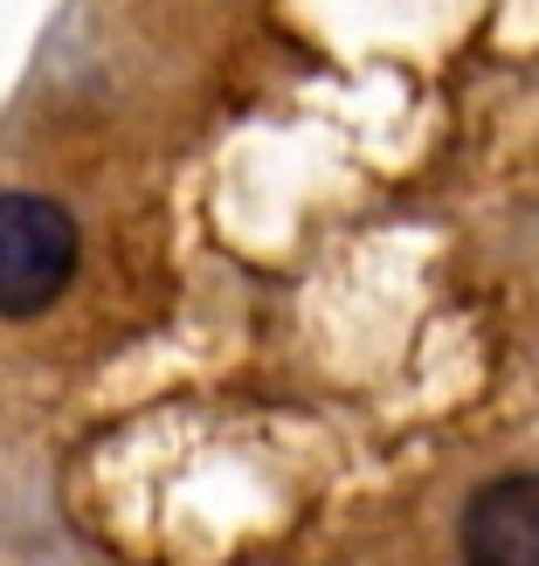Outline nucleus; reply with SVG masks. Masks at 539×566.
<instances>
[{"mask_svg":"<svg viewBox=\"0 0 539 566\" xmlns=\"http://www.w3.org/2000/svg\"><path fill=\"white\" fill-rule=\"evenodd\" d=\"M464 566H539V476H498L470 497Z\"/></svg>","mask_w":539,"mask_h":566,"instance_id":"obj_2","label":"nucleus"},{"mask_svg":"<svg viewBox=\"0 0 539 566\" xmlns=\"http://www.w3.org/2000/svg\"><path fill=\"white\" fill-rule=\"evenodd\" d=\"M76 270V221L42 193H0V318H35Z\"/></svg>","mask_w":539,"mask_h":566,"instance_id":"obj_1","label":"nucleus"}]
</instances>
